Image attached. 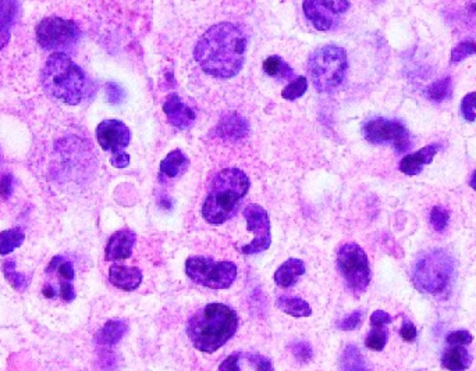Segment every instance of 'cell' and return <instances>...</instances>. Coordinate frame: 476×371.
Masks as SVG:
<instances>
[{
  "mask_svg": "<svg viewBox=\"0 0 476 371\" xmlns=\"http://www.w3.org/2000/svg\"><path fill=\"white\" fill-rule=\"evenodd\" d=\"M247 38L232 23L210 27L198 40L194 57L206 74L216 78L236 77L245 62Z\"/></svg>",
  "mask_w": 476,
  "mask_h": 371,
  "instance_id": "6da1fadb",
  "label": "cell"
},
{
  "mask_svg": "<svg viewBox=\"0 0 476 371\" xmlns=\"http://www.w3.org/2000/svg\"><path fill=\"white\" fill-rule=\"evenodd\" d=\"M238 330V314L223 304H209L200 309L187 326V334L195 349L213 353L220 349Z\"/></svg>",
  "mask_w": 476,
  "mask_h": 371,
  "instance_id": "7a4b0ae2",
  "label": "cell"
},
{
  "mask_svg": "<svg viewBox=\"0 0 476 371\" xmlns=\"http://www.w3.org/2000/svg\"><path fill=\"white\" fill-rule=\"evenodd\" d=\"M248 191L249 178L244 171L225 169L217 172L202 204L205 221L219 226L232 220Z\"/></svg>",
  "mask_w": 476,
  "mask_h": 371,
  "instance_id": "3957f363",
  "label": "cell"
},
{
  "mask_svg": "<svg viewBox=\"0 0 476 371\" xmlns=\"http://www.w3.org/2000/svg\"><path fill=\"white\" fill-rule=\"evenodd\" d=\"M85 75L66 53H53L42 70V85L55 99L70 106L82 101Z\"/></svg>",
  "mask_w": 476,
  "mask_h": 371,
  "instance_id": "277c9868",
  "label": "cell"
},
{
  "mask_svg": "<svg viewBox=\"0 0 476 371\" xmlns=\"http://www.w3.org/2000/svg\"><path fill=\"white\" fill-rule=\"evenodd\" d=\"M454 274L455 262L453 256L443 249H432L416 260L412 270V282L422 294L445 297L451 289Z\"/></svg>",
  "mask_w": 476,
  "mask_h": 371,
  "instance_id": "5b68a950",
  "label": "cell"
},
{
  "mask_svg": "<svg viewBox=\"0 0 476 371\" xmlns=\"http://www.w3.org/2000/svg\"><path fill=\"white\" fill-rule=\"evenodd\" d=\"M348 68L347 53L337 45L318 48L309 57L308 74L316 91L328 94L340 87Z\"/></svg>",
  "mask_w": 476,
  "mask_h": 371,
  "instance_id": "8992f818",
  "label": "cell"
},
{
  "mask_svg": "<svg viewBox=\"0 0 476 371\" xmlns=\"http://www.w3.org/2000/svg\"><path fill=\"white\" fill-rule=\"evenodd\" d=\"M233 262H215L205 256H191L185 262V274L191 281L210 289H226L237 278Z\"/></svg>",
  "mask_w": 476,
  "mask_h": 371,
  "instance_id": "52a82bcc",
  "label": "cell"
},
{
  "mask_svg": "<svg viewBox=\"0 0 476 371\" xmlns=\"http://www.w3.org/2000/svg\"><path fill=\"white\" fill-rule=\"evenodd\" d=\"M337 269L347 288L359 297L367 291L371 282L369 260L365 250L357 243H345L337 253Z\"/></svg>",
  "mask_w": 476,
  "mask_h": 371,
  "instance_id": "ba28073f",
  "label": "cell"
},
{
  "mask_svg": "<svg viewBox=\"0 0 476 371\" xmlns=\"http://www.w3.org/2000/svg\"><path fill=\"white\" fill-rule=\"evenodd\" d=\"M364 135L374 145H391L399 153L407 152L411 146L407 127L397 120L374 118L364 126Z\"/></svg>",
  "mask_w": 476,
  "mask_h": 371,
  "instance_id": "9c48e42d",
  "label": "cell"
},
{
  "mask_svg": "<svg viewBox=\"0 0 476 371\" xmlns=\"http://www.w3.org/2000/svg\"><path fill=\"white\" fill-rule=\"evenodd\" d=\"M80 28L71 20L50 17L40 21L36 27V39L46 50L68 48L80 38Z\"/></svg>",
  "mask_w": 476,
  "mask_h": 371,
  "instance_id": "30bf717a",
  "label": "cell"
},
{
  "mask_svg": "<svg viewBox=\"0 0 476 371\" xmlns=\"http://www.w3.org/2000/svg\"><path fill=\"white\" fill-rule=\"evenodd\" d=\"M242 214L245 217L248 231H251L255 236L249 243L241 246L239 250L244 255H256L268 250L272 243L271 220L268 211L262 206L251 203L244 209Z\"/></svg>",
  "mask_w": 476,
  "mask_h": 371,
  "instance_id": "8fae6325",
  "label": "cell"
},
{
  "mask_svg": "<svg viewBox=\"0 0 476 371\" xmlns=\"http://www.w3.org/2000/svg\"><path fill=\"white\" fill-rule=\"evenodd\" d=\"M304 14L309 23L322 33L333 30L340 17L350 9L348 0H304Z\"/></svg>",
  "mask_w": 476,
  "mask_h": 371,
  "instance_id": "7c38bea8",
  "label": "cell"
},
{
  "mask_svg": "<svg viewBox=\"0 0 476 371\" xmlns=\"http://www.w3.org/2000/svg\"><path fill=\"white\" fill-rule=\"evenodd\" d=\"M97 139L104 152H110L112 157L126 153L131 134L129 127L120 120H104L97 128Z\"/></svg>",
  "mask_w": 476,
  "mask_h": 371,
  "instance_id": "4fadbf2b",
  "label": "cell"
},
{
  "mask_svg": "<svg viewBox=\"0 0 476 371\" xmlns=\"http://www.w3.org/2000/svg\"><path fill=\"white\" fill-rule=\"evenodd\" d=\"M136 234L131 230H120L110 236L106 249L104 259L107 262L126 260L131 256L133 248L136 245Z\"/></svg>",
  "mask_w": 476,
  "mask_h": 371,
  "instance_id": "5bb4252c",
  "label": "cell"
},
{
  "mask_svg": "<svg viewBox=\"0 0 476 371\" xmlns=\"http://www.w3.org/2000/svg\"><path fill=\"white\" fill-rule=\"evenodd\" d=\"M163 111L173 127L178 130H188L195 121V113L191 110L178 95H171L163 104Z\"/></svg>",
  "mask_w": 476,
  "mask_h": 371,
  "instance_id": "9a60e30c",
  "label": "cell"
},
{
  "mask_svg": "<svg viewBox=\"0 0 476 371\" xmlns=\"http://www.w3.org/2000/svg\"><path fill=\"white\" fill-rule=\"evenodd\" d=\"M442 149V145L439 143H433V145H428L422 149H419L415 153H411L403 157V160L400 162L399 169L401 172H404L406 175H418L425 166L431 165L432 160L435 159L436 153Z\"/></svg>",
  "mask_w": 476,
  "mask_h": 371,
  "instance_id": "2e32d148",
  "label": "cell"
},
{
  "mask_svg": "<svg viewBox=\"0 0 476 371\" xmlns=\"http://www.w3.org/2000/svg\"><path fill=\"white\" fill-rule=\"evenodd\" d=\"M109 281L113 287L131 292L136 291V288L142 282V271L138 267H127L121 265H113L109 269Z\"/></svg>",
  "mask_w": 476,
  "mask_h": 371,
  "instance_id": "e0dca14e",
  "label": "cell"
},
{
  "mask_svg": "<svg viewBox=\"0 0 476 371\" xmlns=\"http://www.w3.org/2000/svg\"><path fill=\"white\" fill-rule=\"evenodd\" d=\"M304 274H305V263L303 260L288 259L274 272V282L280 288L286 289L293 287Z\"/></svg>",
  "mask_w": 476,
  "mask_h": 371,
  "instance_id": "ac0fdd59",
  "label": "cell"
},
{
  "mask_svg": "<svg viewBox=\"0 0 476 371\" xmlns=\"http://www.w3.org/2000/svg\"><path fill=\"white\" fill-rule=\"evenodd\" d=\"M472 363L471 353L460 345L450 346L442 356V366L448 371H465Z\"/></svg>",
  "mask_w": 476,
  "mask_h": 371,
  "instance_id": "d6986e66",
  "label": "cell"
},
{
  "mask_svg": "<svg viewBox=\"0 0 476 371\" xmlns=\"http://www.w3.org/2000/svg\"><path fill=\"white\" fill-rule=\"evenodd\" d=\"M217 135L225 139H239L247 135L248 133V124L247 121L239 117L236 113H230L226 117H223L216 128Z\"/></svg>",
  "mask_w": 476,
  "mask_h": 371,
  "instance_id": "ffe728a7",
  "label": "cell"
},
{
  "mask_svg": "<svg viewBox=\"0 0 476 371\" xmlns=\"http://www.w3.org/2000/svg\"><path fill=\"white\" fill-rule=\"evenodd\" d=\"M127 331H129V326L124 320H109L98 333L97 340L98 343L104 345V346L116 345L127 334Z\"/></svg>",
  "mask_w": 476,
  "mask_h": 371,
  "instance_id": "44dd1931",
  "label": "cell"
},
{
  "mask_svg": "<svg viewBox=\"0 0 476 371\" xmlns=\"http://www.w3.org/2000/svg\"><path fill=\"white\" fill-rule=\"evenodd\" d=\"M340 371H371L367 360L355 345H348L340 358Z\"/></svg>",
  "mask_w": 476,
  "mask_h": 371,
  "instance_id": "7402d4cb",
  "label": "cell"
},
{
  "mask_svg": "<svg viewBox=\"0 0 476 371\" xmlns=\"http://www.w3.org/2000/svg\"><path fill=\"white\" fill-rule=\"evenodd\" d=\"M188 166V159L181 150H173L162 162L159 172L168 178H175L178 174H181Z\"/></svg>",
  "mask_w": 476,
  "mask_h": 371,
  "instance_id": "603a6c76",
  "label": "cell"
},
{
  "mask_svg": "<svg viewBox=\"0 0 476 371\" xmlns=\"http://www.w3.org/2000/svg\"><path fill=\"white\" fill-rule=\"evenodd\" d=\"M277 307L287 313L288 316L293 317H309L312 314V309L310 304H308L304 299L301 298H293V297H278L276 301Z\"/></svg>",
  "mask_w": 476,
  "mask_h": 371,
  "instance_id": "cb8c5ba5",
  "label": "cell"
},
{
  "mask_svg": "<svg viewBox=\"0 0 476 371\" xmlns=\"http://www.w3.org/2000/svg\"><path fill=\"white\" fill-rule=\"evenodd\" d=\"M264 70L265 72L276 78L278 81H287V79H293L294 78V71L293 68L290 67L281 57L278 56H271L265 60L264 63Z\"/></svg>",
  "mask_w": 476,
  "mask_h": 371,
  "instance_id": "d4e9b609",
  "label": "cell"
},
{
  "mask_svg": "<svg viewBox=\"0 0 476 371\" xmlns=\"http://www.w3.org/2000/svg\"><path fill=\"white\" fill-rule=\"evenodd\" d=\"M26 239V234L21 228H11L4 230L0 233V255L6 256L13 253L17 248L23 245Z\"/></svg>",
  "mask_w": 476,
  "mask_h": 371,
  "instance_id": "484cf974",
  "label": "cell"
},
{
  "mask_svg": "<svg viewBox=\"0 0 476 371\" xmlns=\"http://www.w3.org/2000/svg\"><path fill=\"white\" fill-rule=\"evenodd\" d=\"M453 94V81L450 77H444L442 79L433 82L431 87L426 88L425 95L429 101L440 103L447 101Z\"/></svg>",
  "mask_w": 476,
  "mask_h": 371,
  "instance_id": "4316f807",
  "label": "cell"
},
{
  "mask_svg": "<svg viewBox=\"0 0 476 371\" xmlns=\"http://www.w3.org/2000/svg\"><path fill=\"white\" fill-rule=\"evenodd\" d=\"M3 274H4V278L7 279V282L17 291H24L28 284H30V278L21 272H17L16 271V265H14V260H9L3 265Z\"/></svg>",
  "mask_w": 476,
  "mask_h": 371,
  "instance_id": "83f0119b",
  "label": "cell"
},
{
  "mask_svg": "<svg viewBox=\"0 0 476 371\" xmlns=\"http://www.w3.org/2000/svg\"><path fill=\"white\" fill-rule=\"evenodd\" d=\"M306 89H308V81L305 77H298L283 89L281 96L287 101H296L305 94Z\"/></svg>",
  "mask_w": 476,
  "mask_h": 371,
  "instance_id": "f1b7e54d",
  "label": "cell"
},
{
  "mask_svg": "<svg viewBox=\"0 0 476 371\" xmlns=\"http://www.w3.org/2000/svg\"><path fill=\"white\" fill-rule=\"evenodd\" d=\"M476 55V42L475 40H464L460 42L451 52V63H460L465 60L470 56Z\"/></svg>",
  "mask_w": 476,
  "mask_h": 371,
  "instance_id": "f546056e",
  "label": "cell"
},
{
  "mask_svg": "<svg viewBox=\"0 0 476 371\" xmlns=\"http://www.w3.org/2000/svg\"><path fill=\"white\" fill-rule=\"evenodd\" d=\"M386 342H387V331L384 330V327H374L372 331L365 339L367 348L371 350H376V352L383 350L386 346Z\"/></svg>",
  "mask_w": 476,
  "mask_h": 371,
  "instance_id": "4dcf8cb0",
  "label": "cell"
},
{
  "mask_svg": "<svg viewBox=\"0 0 476 371\" xmlns=\"http://www.w3.org/2000/svg\"><path fill=\"white\" fill-rule=\"evenodd\" d=\"M18 13L17 0H0V21L6 26L13 24Z\"/></svg>",
  "mask_w": 476,
  "mask_h": 371,
  "instance_id": "1f68e13d",
  "label": "cell"
},
{
  "mask_svg": "<svg viewBox=\"0 0 476 371\" xmlns=\"http://www.w3.org/2000/svg\"><path fill=\"white\" fill-rule=\"evenodd\" d=\"M450 223V213L440 206H436L431 211V224L438 233H443Z\"/></svg>",
  "mask_w": 476,
  "mask_h": 371,
  "instance_id": "d6a6232c",
  "label": "cell"
},
{
  "mask_svg": "<svg viewBox=\"0 0 476 371\" xmlns=\"http://www.w3.org/2000/svg\"><path fill=\"white\" fill-rule=\"evenodd\" d=\"M294 358L300 362V363H308L310 362L312 356H313V350L310 348V345L306 340H294L290 345Z\"/></svg>",
  "mask_w": 476,
  "mask_h": 371,
  "instance_id": "836d02e7",
  "label": "cell"
},
{
  "mask_svg": "<svg viewBox=\"0 0 476 371\" xmlns=\"http://www.w3.org/2000/svg\"><path fill=\"white\" fill-rule=\"evenodd\" d=\"M461 113L468 123L476 120V92H471L464 96L461 101Z\"/></svg>",
  "mask_w": 476,
  "mask_h": 371,
  "instance_id": "e575fe53",
  "label": "cell"
},
{
  "mask_svg": "<svg viewBox=\"0 0 476 371\" xmlns=\"http://www.w3.org/2000/svg\"><path fill=\"white\" fill-rule=\"evenodd\" d=\"M362 317H364V311L355 310L350 316H347L341 320L339 323V328L342 331H352L362 323Z\"/></svg>",
  "mask_w": 476,
  "mask_h": 371,
  "instance_id": "d590c367",
  "label": "cell"
},
{
  "mask_svg": "<svg viewBox=\"0 0 476 371\" xmlns=\"http://www.w3.org/2000/svg\"><path fill=\"white\" fill-rule=\"evenodd\" d=\"M247 359L256 371H274L272 360L259 353H248Z\"/></svg>",
  "mask_w": 476,
  "mask_h": 371,
  "instance_id": "8d00e7d4",
  "label": "cell"
},
{
  "mask_svg": "<svg viewBox=\"0 0 476 371\" xmlns=\"http://www.w3.org/2000/svg\"><path fill=\"white\" fill-rule=\"evenodd\" d=\"M472 339H474V337L471 336L470 331H467V330H458V331L451 333L445 340H447V343L450 346H455V345L465 346V345H470L472 342Z\"/></svg>",
  "mask_w": 476,
  "mask_h": 371,
  "instance_id": "74e56055",
  "label": "cell"
},
{
  "mask_svg": "<svg viewBox=\"0 0 476 371\" xmlns=\"http://www.w3.org/2000/svg\"><path fill=\"white\" fill-rule=\"evenodd\" d=\"M391 316L389 313H386L384 310H376L371 316V326L372 327H384L387 324H390Z\"/></svg>",
  "mask_w": 476,
  "mask_h": 371,
  "instance_id": "f35d334b",
  "label": "cell"
},
{
  "mask_svg": "<svg viewBox=\"0 0 476 371\" xmlns=\"http://www.w3.org/2000/svg\"><path fill=\"white\" fill-rule=\"evenodd\" d=\"M400 336H401V338H403L406 342H413V340L416 339V336H418L416 327L409 321V319L404 320L403 327H401V330H400Z\"/></svg>",
  "mask_w": 476,
  "mask_h": 371,
  "instance_id": "ab89813d",
  "label": "cell"
},
{
  "mask_svg": "<svg viewBox=\"0 0 476 371\" xmlns=\"http://www.w3.org/2000/svg\"><path fill=\"white\" fill-rule=\"evenodd\" d=\"M219 371H239V353L227 356L219 366Z\"/></svg>",
  "mask_w": 476,
  "mask_h": 371,
  "instance_id": "60d3db41",
  "label": "cell"
},
{
  "mask_svg": "<svg viewBox=\"0 0 476 371\" xmlns=\"http://www.w3.org/2000/svg\"><path fill=\"white\" fill-rule=\"evenodd\" d=\"M56 271L66 281H72L74 279V275H75L74 267H72V265L68 260H66V259H63V262L59 265V267H58V270Z\"/></svg>",
  "mask_w": 476,
  "mask_h": 371,
  "instance_id": "b9f144b4",
  "label": "cell"
},
{
  "mask_svg": "<svg viewBox=\"0 0 476 371\" xmlns=\"http://www.w3.org/2000/svg\"><path fill=\"white\" fill-rule=\"evenodd\" d=\"M60 297L65 302H72L75 298V291L74 287L71 285L70 281H62L60 282Z\"/></svg>",
  "mask_w": 476,
  "mask_h": 371,
  "instance_id": "7bdbcfd3",
  "label": "cell"
},
{
  "mask_svg": "<svg viewBox=\"0 0 476 371\" xmlns=\"http://www.w3.org/2000/svg\"><path fill=\"white\" fill-rule=\"evenodd\" d=\"M107 96H109V101L112 103H119L123 99V91H121L120 87H117L114 84H109L107 85Z\"/></svg>",
  "mask_w": 476,
  "mask_h": 371,
  "instance_id": "ee69618b",
  "label": "cell"
},
{
  "mask_svg": "<svg viewBox=\"0 0 476 371\" xmlns=\"http://www.w3.org/2000/svg\"><path fill=\"white\" fill-rule=\"evenodd\" d=\"M110 163H112V166L116 167V169H126V167L130 165V156H129L127 153L114 156V157L110 159Z\"/></svg>",
  "mask_w": 476,
  "mask_h": 371,
  "instance_id": "f6af8a7d",
  "label": "cell"
},
{
  "mask_svg": "<svg viewBox=\"0 0 476 371\" xmlns=\"http://www.w3.org/2000/svg\"><path fill=\"white\" fill-rule=\"evenodd\" d=\"M11 177L7 174L0 181V195L3 198H9L11 195Z\"/></svg>",
  "mask_w": 476,
  "mask_h": 371,
  "instance_id": "bcb514c9",
  "label": "cell"
},
{
  "mask_svg": "<svg viewBox=\"0 0 476 371\" xmlns=\"http://www.w3.org/2000/svg\"><path fill=\"white\" fill-rule=\"evenodd\" d=\"M10 40V31H9V27L0 21V50L9 43Z\"/></svg>",
  "mask_w": 476,
  "mask_h": 371,
  "instance_id": "7dc6e473",
  "label": "cell"
},
{
  "mask_svg": "<svg viewBox=\"0 0 476 371\" xmlns=\"http://www.w3.org/2000/svg\"><path fill=\"white\" fill-rule=\"evenodd\" d=\"M63 259H65V258H62V256H56V258H53L52 262H50V265H49V267H48V272L58 270V267H59V265L63 262Z\"/></svg>",
  "mask_w": 476,
  "mask_h": 371,
  "instance_id": "c3c4849f",
  "label": "cell"
},
{
  "mask_svg": "<svg viewBox=\"0 0 476 371\" xmlns=\"http://www.w3.org/2000/svg\"><path fill=\"white\" fill-rule=\"evenodd\" d=\"M43 295L46 297V298H53L55 295H56V292H55V289L50 287V285H46L45 288H43Z\"/></svg>",
  "mask_w": 476,
  "mask_h": 371,
  "instance_id": "681fc988",
  "label": "cell"
},
{
  "mask_svg": "<svg viewBox=\"0 0 476 371\" xmlns=\"http://www.w3.org/2000/svg\"><path fill=\"white\" fill-rule=\"evenodd\" d=\"M470 187H471L474 191H476V170L474 171L471 179H470Z\"/></svg>",
  "mask_w": 476,
  "mask_h": 371,
  "instance_id": "f907efd6",
  "label": "cell"
}]
</instances>
